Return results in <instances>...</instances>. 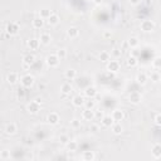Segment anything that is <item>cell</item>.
<instances>
[{
	"mask_svg": "<svg viewBox=\"0 0 161 161\" xmlns=\"http://www.w3.org/2000/svg\"><path fill=\"white\" fill-rule=\"evenodd\" d=\"M19 30H20V26H19V24L15 23V22H10V23H8L6 28H5V32H6V34H8L9 37L17 35V34L19 33Z\"/></svg>",
	"mask_w": 161,
	"mask_h": 161,
	"instance_id": "6da1fadb",
	"label": "cell"
},
{
	"mask_svg": "<svg viewBox=\"0 0 161 161\" xmlns=\"http://www.w3.org/2000/svg\"><path fill=\"white\" fill-rule=\"evenodd\" d=\"M59 62H61V59H59V57L57 54H49L45 58V64L48 67H50V68H56V67H58Z\"/></svg>",
	"mask_w": 161,
	"mask_h": 161,
	"instance_id": "7a4b0ae2",
	"label": "cell"
},
{
	"mask_svg": "<svg viewBox=\"0 0 161 161\" xmlns=\"http://www.w3.org/2000/svg\"><path fill=\"white\" fill-rule=\"evenodd\" d=\"M26 111H28L30 115H37L40 111V103L34 101H30L28 104H26Z\"/></svg>",
	"mask_w": 161,
	"mask_h": 161,
	"instance_id": "3957f363",
	"label": "cell"
},
{
	"mask_svg": "<svg viewBox=\"0 0 161 161\" xmlns=\"http://www.w3.org/2000/svg\"><path fill=\"white\" fill-rule=\"evenodd\" d=\"M140 28H141V30L145 32V33H151V32L155 29V23H154L152 20H142Z\"/></svg>",
	"mask_w": 161,
	"mask_h": 161,
	"instance_id": "277c9868",
	"label": "cell"
},
{
	"mask_svg": "<svg viewBox=\"0 0 161 161\" xmlns=\"http://www.w3.org/2000/svg\"><path fill=\"white\" fill-rule=\"evenodd\" d=\"M34 77L33 76H30V74H25V76H23L22 78H20V83H22V86L23 87H25V88H30L33 84H34Z\"/></svg>",
	"mask_w": 161,
	"mask_h": 161,
	"instance_id": "5b68a950",
	"label": "cell"
},
{
	"mask_svg": "<svg viewBox=\"0 0 161 161\" xmlns=\"http://www.w3.org/2000/svg\"><path fill=\"white\" fill-rule=\"evenodd\" d=\"M120 62L118 61H110L107 62V71L110 73H117L120 71Z\"/></svg>",
	"mask_w": 161,
	"mask_h": 161,
	"instance_id": "8992f818",
	"label": "cell"
},
{
	"mask_svg": "<svg viewBox=\"0 0 161 161\" xmlns=\"http://www.w3.org/2000/svg\"><path fill=\"white\" fill-rule=\"evenodd\" d=\"M18 80H19V74H18L17 72H10V73H8V76H6V82H8L10 86L17 84Z\"/></svg>",
	"mask_w": 161,
	"mask_h": 161,
	"instance_id": "52a82bcc",
	"label": "cell"
},
{
	"mask_svg": "<svg viewBox=\"0 0 161 161\" xmlns=\"http://www.w3.org/2000/svg\"><path fill=\"white\" fill-rule=\"evenodd\" d=\"M96 117V112L93 111V110H89V108H84L82 111V118L84 121H92V120H95Z\"/></svg>",
	"mask_w": 161,
	"mask_h": 161,
	"instance_id": "ba28073f",
	"label": "cell"
},
{
	"mask_svg": "<svg viewBox=\"0 0 161 161\" xmlns=\"http://www.w3.org/2000/svg\"><path fill=\"white\" fill-rule=\"evenodd\" d=\"M98 95V92H97V88L96 87H93V86H89L84 89V96L87 98H95L96 96Z\"/></svg>",
	"mask_w": 161,
	"mask_h": 161,
	"instance_id": "9c48e42d",
	"label": "cell"
},
{
	"mask_svg": "<svg viewBox=\"0 0 161 161\" xmlns=\"http://www.w3.org/2000/svg\"><path fill=\"white\" fill-rule=\"evenodd\" d=\"M47 121L49 125H57L59 122V115L57 112H50L47 116Z\"/></svg>",
	"mask_w": 161,
	"mask_h": 161,
	"instance_id": "30bf717a",
	"label": "cell"
},
{
	"mask_svg": "<svg viewBox=\"0 0 161 161\" xmlns=\"http://www.w3.org/2000/svg\"><path fill=\"white\" fill-rule=\"evenodd\" d=\"M111 116H112L115 122H121V121H124V118H125V113L122 110H115Z\"/></svg>",
	"mask_w": 161,
	"mask_h": 161,
	"instance_id": "8fae6325",
	"label": "cell"
},
{
	"mask_svg": "<svg viewBox=\"0 0 161 161\" xmlns=\"http://www.w3.org/2000/svg\"><path fill=\"white\" fill-rule=\"evenodd\" d=\"M72 103H73V106H74V107H79V108H80V107H83V106H84L86 101H84V97H83V96L77 95V96H74V97H73Z\"/></svg>",
	"mask_w": 161,
	"mask_h": 161,
	"instance_id": "7c38bea8",
	"label": "cell"
},
{
	"mask_svg": "<svg viewBox=\"0 0 161 161\" xmlns=\"http://www.w3.org/2000/svg\"><path fill=\"white\" fill-rule=\"evenodd\" d=\"M128 100H130V102L132 104H139L142 101V96L140 95L139 92H132L130 95V97H128Z\"/></svg>",
	"mask_w": 161,
	"mask_h": 161,
	"instance_id": "4fadbf2b",
	"label": "cell"
},
{
	"mask_svg": "<svg viewBox=\"0 0 161 161\" xmlns=\"http://www.w3.org/2000/svg\"><path fill=\"white\" fill-rule=\"evenodd\" d=\"M67 37L71 39H76L79 37V29L76 28V26H71V28L67 29Z\"/></svg>",
	"mask_w": 161,
	"mask_h": 161,
	"instance_id": "5bb4252c",
	"label": "cell"
},
{
	"mask_svg": "<svg viewBox=\"0 0 161 161\" xmlns=\"http://www.w3.org/2000/svg\"><path fill=\"white\" fill-rule=\"evenodd\" d=\"M32 25L34 29H42L44 26V19H42L40 17H35L32 22Z\"/></svg>",
	"mask_w": 161,
	"mask_h": 161,
	"instance_id": "9a60e30c",
	"label": "cell"
},
{
	"mask_svg": "<svg viewBox=\"0 0 161 161\" xmlns=\"http://www.w3.org/2000/svg\"><path fill=\"white\" fill-rule=\"evenodd\" d=\"M115 124V121H113V118H112V116H104L102 120H101V125L103 126V127H111L112 125Z\"/></svg>",
	"mask_w": 161,
	"mask_h": 161,
	"instance_id": "2e32d148",
	"label": "cell"
},
{
	"mask_svg": "<svg viewBox=\"0 0 161 161\" xmlns=\"http://www.w3.org/2000/svg\"><path fill=\"white\" fill-rule=\"evenodd\" d=\"M17 125L14 124V122H10V124H8L6 126H5V130H4V132L6 133V135H14V133L17 132Z\"/></svg>",
	"mask_w": 161,
	"mask_h": 161,
	"instance_id": "e0dca14e",
	"label": "cell"
},
{
	"mask_svg": "<svg viewBox=\"0 0 161 161\" xmlns=\"http://www.w3.org/2000/svg\"><path fill=\"white\" fill-rule=\"evenodd\" d=\"M151 155L155 159H160L161 157V145L160 143H155L151 149Z\"/></svg>",
	"mask_w": 161,
	"mask_h": 161,
	"instance_id": "ac0fdd59",
	"label": "cell"
},
{
	"mask_svg": "<svg viewBox=\"0 0 161 161\" xmlns=\"http://www.w3.org/2000/svg\"><path fill=\"white\" fill-rule=\"evenodd\" d=\"M39 45H40V40L37 38H32L28 40V47L30 50H37L39 48Z\"/></svg>",
	"mask_w": 161,
	"mask_h": 161,
	"instance_id": "d6986e66",
	"label": "cell"
},
{
	"mask_svg": "<svg viewBox=\"0 0 161 161\" xmlns=\"http://www.w3.org/2000/svg\"><path fill=\"white\" fill-rule=\"evenodd\" d=\"M61 92H62V95H71V93L73 92V87L71 83H63L62 87H61Z\"/></svg>",
	"mask_w": 161,
	"mask_h": 161,
	"instance_id": "ffe728a7",
	"label": "cell"
},
{
	"mask_svg": "<svg viewBox=\"0 0 161 161\" xmlns=\"http://www.w3.org/2000/svg\"><path fill=\"white\" fill-rule=\"evenodd\" d=\"M111 130L113 132V135H121L124 131V127L121 125V122H115L112 126H111Z\"/></svg>",
	"mask_w": 161,
	"mask_h": 161,
	"instance_id": "44dd1931",
	"label": "cell"
},
{
	"mask_svg": "<svg viewBox=\"0 0 161 161\" xmlns=\"http://www.w3.org/2000/svg\"><path fill=\"white\" fill-rule=\"evenodd\" d=\"M35 63V57L34 54H25L23 57V64H26V65H33Z\"/></svg>",
	"mask_w": 161,
	"mask_h": 161,
	"instance_id": "7402d4cb",
	"label": "cell"
},
{
	"mask_svg": "<svg viewBox=\"0 0 161 161\" xmlns=\"http://www.w3.org/2000/svg\"><path fill=\"white\" fill-rule=\"evenodd\" d=\"M136 82H137L139 84H141V86L146 84V82H147V74H146L145 72L137 73V76H136Z\"/></svg>",
	"mask_w": 161,
	"mask_h": 161,
	"instance_id": "603a6c76",
	"label": "cell"
},
{
	"mask_svg": "<svg viewBox=\"0 0 161 161\" xmlns=\"http://www.w3.org/2000/svg\"><path fill=\"white\" fill-rule=\"evenodd\" d=\"M40 43L44 44V45H48L50 42H52V35L49 33H42L40 34Z\"/></svg>",
	"mask_w": 161,
	"mask_h": 161,
	"instance_id": "cb8c5ba5",
	"label": "cell"
},
{
	"mask_svg": "<svg viewBox=\"0 0 161 161\" xmlns=\"http://www.w3.org/2000/svg\"><path fill=\"white\" fill-rule=\"evenodd\" d=\"M59 15L58 14H54V13H53V14L47 19V22H48V24L49 25H52V26H54V25H58L59 24Z\"/></svg>",
	"mask_w": 161,
	"mask_h": 161,
	"instance_id": "d4e9b609",
	"label": "cell"
},
{
	"mask_svg": "<svg viewBox=\"0 0 161 161\" xmlns=\"http://www.w3.org/2000/svg\"><path fill=\"white\" fill-rule=\"evenodd\" d=\"M137 63H139V61H137V58H136L135 56H130V57L127 58V61H126V64H127V67H130V68L136 67Z\"/></svg>",
	"mask_w": 161,
	"mask_h": 161,
	"instance_id": "484cf974",
	"label": "cell"
},
{
	"mask_svg": "<svg viewBox=\"0 0 161 161\" xmlns=\"http://www.w3.org/2000/svg\"><path fill=\"white\" fill-rule=\"evenodd\" d=\"M82 159L84 161H93L96 159V155H95V152H93V151H84L83 155H82Z\"/></svg>",
	"mask_w": 161,
	"mask_h": 161,
	"instance_id": "4316f807",
	"label": "cell"
},
{
	"mask_svg": "<svg viewBox=\"0 0 161 161\" xmlns=\"http://www.w3.org/2000/svg\"><path fill=\"white\" fill-rule=\"evenodd\" d=\"M110 59H111V54L107 50H103V52L100 53V61L101 62L107 63V62H110Z\"/></svg>",
	"mask_w": 161,
	"mask_h": 161,
	"instance_id": "83f0119b",
	"label": "cell"
},
{
	"mask_svg": "<svg viewBox=\"0 0 161 161\" xmlns=\"http://www.w3.org/2000/svg\"><path fill=\"white\" fill-rule=\"evenodd\" d=\"M64 76H65V78L67 79H74L76 77H77V71L76 69H73V68H69V69H67L65 72H64Z\"/></svg>",
	"mask_w": 161,
	"mask_h": 161,
	"instance_id": "f1b7e54d",
	"label": "cell"
},
{
	"mask_svg": "<svg viewBox=\"0 0 161 161\" xmlns=\"http://www.w3.org/2000/svg\"><path fill=\"white\" fill-rule=\"evenodd\" d=\"M52 14H53V13H52V10H49V9H42V10H39V17L42 18V19H44V20H47Z\"/></svg>",
	"mask_w": 161,
	"mask_h": 161,
	"instance_id": "f546056e",
	"label": "cell"
},
{
	"mask_svg": "<svg viewBox=\"0 0 161 161\" xmlns=\"http://www.w3.org/2000/svg\"><path fill=\"white\" fill-rule=\"evenodd\" d=\"M65 147H67V150H68L69 152H74V151H77V149H78V143L76 142V141H69L68 143L65 145Z\"/></svg>",
	"mask_w": 161,
	"mask_h": 161,
	"instance_id": "4dcf8cb0",
	"label": "cell"
},
{
	"mask_svg": "<svg viewBox=\"0 0 161 161\" xmlns=\"http://www.w3.org/2000/svg\"><path fill=\"white\" fill-rule=\"evenodd\" d=\"M127 43H128L130 48H136V47H139V39L136 37H131L127 39Z\"/></svg>",
	"mask_w": 161,
	"mask_h": 161,
	"instance_id": "1f68e13d",
	"label": "cell"
},
{
	"mask_svg": "<svg viewBox=\"0 0 161 161\" xmlns=\"http://www.w3.org/2000/svg\"><path fill=\"white\" fill-rule=\"evenodd\" d=\"M95 107H96V101H95V98H88V101H86V103H84V108L95 110Z\"/></svg>",
	"mask_w": 161,
	"mask_h": 161,
	"instance_id": "d6a6232c",
	"label": "cell"
},
{
	"mask_svg": "<svg viewBox=\"0 0 161 161\" xmlns=\"http://www.w3.org/2000/svg\"><path fill=\"white\" fill-rule=\"evenodd\" d=\"M10 157H11V155H10L9 150H2L0 151V160L6 161V160H10Z\"/></svg>",
	"mask_w": 161,
	"mask_h": 161,
	"instance_id": "836d02e7",
	"label": "cell"
},
{
	"mask_svg": "<svg viewBox=\"0 0 161 161\" xmlns=\"http://www.w3.org/2000/svg\"><path fill=\"white\" fill-rule=\"evenodd\" d=\"M25 95H26V92H25V87H19L18 89H17V97L19 98V100H23L24 97H25Z\"/></svg>",
	"mask_w": 161,
	"mask_h": 161,
	"instance_id": "e575fe53",
	"label": "cell"
},
{
	"mask_svg": "<svg viewBox=\"0 0 161 161\" xmlns=\"http://www.w3.org/2000/svg\"><path fill=\"white\" fill-rule=\"evenodd\" d=\"M152 67L155 69H161V57H156L152 61Z\"/></svg>",
	"mask_w": 161,
	"mask_h": 161,
	"instance_id": "d590c367",
	"label": "cell"
},
{
	"mask_svg": "<svg viewBox=\"0 0 161 161\" xmlns=\"http://www.w3.org/2000/svg\"><path fill=\"white\" fill-rule=\"evenodd\" d=\"M69 141H71V140H69V136H68V135H65V133H63V135L59 136V142H61L62 145H64V146H65L67 143H68Z\"/></svg>",
	"mask_w": 161,
	"mask_h": 161,
	"instance_id": "8d00e7d4",
	"label": "cell"
},
{
	"mask_svg": "<svg viewBox=\"0 0 161 161\" xmlns=\"http://www.w3.org/2000/svg\"><path fill=\"white\" fill-rule=\"evenodd\" d=\"M56 54L59 57V59H61V61H62V59H65V58H67V50H65V49H63V48H62V49H58Z\"/></svg>",
	"mask_w": 161,
	"mask_h": 161,
	"instance_id": "74e56055",
	"label": "cell"
},
{
	"mask_svg": "<svg viewBox=\"0 0 161 161\" xmlns=\"http://www.w3.org/2000/svg\"><path fill=\"white\" fill-rule=\"evenodd\" d=\"M71 127L74 128V130L79 128V127H80V121H79L78 118H73V120L71 121Z\"/></svg>",
	"mask_w": 161,
	"mask_h": 161,
	"instance_id": "f35d334b",
	"label": "cell"
},
{
	"mask_svg": "<svg viewBox=\"0 0 161 161\" xmlns=\"http://www.w3.org/2000/svg\"><path fill=\"white\" fill-rule=\"evenodd\" d=\"M150 77H151V80H152V82H159V80H160V73H157V72L151 73Z\"/></svg>",
	"mask_w": 161,
	"mask_h": 161,
	"instance_id": "ab89813d",
	"label": "cell"
},
{
	"mask_svg": "<svg viewBox=\"0 0 161 161\" xmlns=\"http://www.w3.org/2000/svg\"><path fill=\"white\" fill-rule=\"evenodd\" d=\"M89 130H91V132H93V133H97V132L100 131V126H98L97 124H92L91 127H89Z\"/></svg>",
	"mask_w": 161,
	"mask_h": 161,
	"instance_id": "60d3db41",
	"label": "cell"
},
{
	"mask_svg": "<svg viewBox=\"0 0 161 161\" xmlns=\"http://www.w3.org/2000/svg\"><path fill=\"white\" fill-rule=\"evenodd\" d=\"M121 54H122V52H121V49H117V48H115V49L112 50V56H115L116 58L121 57Z\"/></svg>",
	"mask_w": 161,
	"mask_h": 161,
	"instance_id": "b9f144b4",
	"label": "cell"
},
{
	"mask_svg": "<svg viewBox=\"0 0 161 161\" xmlns=\"http://www.w3.org/2000/svg\"><path fill=\"white\" fill-rule=\"evenodd\" d=\"M103 117H104L103 111H97V112H96V117H95V118H97V120H100V121H101Z\"/></svg>",
	"mask_w": 161,
	"mask_h": 161,
	"instance_id": "7bdbcfd3",
	"label": "cell"
},
{
	"mask_svg": "<svg viewBox=\"0 0 161 161\" xmlns=\"http://www.w3.org/2000/svg\"><path fill=\"white\" fill-rule=\"evenodd\" d=\"M155 124L157 126H161V113H159L156 117H155Z\"/></svg>",
	"mask_w": 161,
	"mask_h": 161,
	"instance_id": "ee69618b",
	"label": "cell"
},
{
	"mask_svg": "<svg viewBox=\"0 0 161 161\" xmlns=\"http://www.w3.org/2000/svg\"><path fill=\"white\" fill-rule=\"evenodd\" d=\"M111 37H112V33H111V32H104V33H103V38H104V39H110Z\"/></svg>",
	"mask_w": 161,
	"mask_h": 161,
	"instance_id": "f6af8a7d",
	"label": "cell"
},
{
	"mask_svg": "<svg viewBox=\"0 0 161 161\" xmlns=\"http://www.w3.org/2000/svg\"><path fill=\"white\" fill-rule=\"evenodd\" d=\"M128 2H130L131 5H137L140 3V0H128Z\"/></svg>",
	"mask_w": 161,
	"mask_h": 161,
	"instance_id": "bcb514c9",
	"label": "cell"
},
{
	"mask_svg": "<svg viewBox=\"0 0 161 161\" xmlns=\"http://www.w3.org/2000/svg\"><path fill=\"white\" fill-rule=\"evenodd\" d=\"M102 2H103V0H93V3H95V4H97V5L102 4Z\"/></svg>",
	"mask_w": 161,
	"mask_h": 161,
	"instance_id": "7dc6e473",
	"label": "cell"
},
{
	"mask_svg": "<svg viewBox=\"0 0 161 161\" xmlns=\"http://www.w3.org/2000/svg\"><path fill=\"white\" fill-rule=\"evenodd\" d=\"M35 101H37V102H39L40 104H42V100H40V98H35Z\"/></svg>",
	"mask_w": 161,
	"mask_h": 161,
	"instance_id": "c3c4849f",
	"label": "cell"
},
{
	"mask_svg": "<svg viewBox=\"0 0 161 161\" xmlns=\"http://www.w3.org/2000/svg\"><path fill=\"white\" fill-rule=\"evenodd\" d=\"M44 88V84H39V89H43Z\"/></svg>",
	"mask_w": 161,
	"mask_h": 161,
	"instance_id": "681fc988",
	"label": "cell"
},
{
	"mask_svg": "<svg viewBox=\"0 0 161 161\" xmlns=\"http://www.w3.org/2000/svg\"><path fill=\"white\" fill-rule=\"evenodd\" d=\"M86 2H93V0H86Z\"/></svg>",
	"mask_w": 161,
	"mask_h": 161,
	"instance_id": "f907efd6",
	"label": "cell"
}]
</instances>
